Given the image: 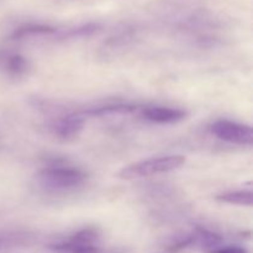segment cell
Masks as SVG:
<instances>
[{"label": "cell", "mask_w": 253, "mask_h": 253, "mask_svg": "<svg viewBox=\"0 0 253 253\" xmlns=\"http://www.w3.org/2000/svg\"><path fill=\"white\" fill-rule=\"evenodd\" d=\"M185 163V157L180 155L162 156V157L150 158L140 161L124 167L118 173L121 179H137V178L150 177V175L162 174L178 169Z\"/></svg>", "instance_id": "obj_1"}, {"label": "cell", "mask_w": 253, "mask_h": 253, "mask_svg": "<svg viewBox=\"0 0 253 253\" xmlns=\"http://www.w3.org/2000/svg\"><path fill=\"white\" fill-rule=\"evenodd\" d=\"M39 180L42 185L52 189H72L85 180V174L78 168L52 166L39 173Z\"/></svg>", "instance_id": "obj_2"}, {"label": "cell", "mask_w": 253, "mask_h": 253, "mask_svg": "<svg viewBox=\"0 0 253 253\" xmlns=\"http://www.w3.org/2000/svg\"><path fill=\"white\" fill-rule=\"evenodd\" d=\"M212 135L229 143L240 146H251L253 143V131L250 125L231 120H217L210 126Z\"/></svg>", "instance_id": "obj_3"}, {"label": "cell", "mask_w": 253, "mask_h": 253, "mask_svg": "<svg viewBox=\"0 0 253 253\" xmlns=\"http://www.w3.org/2000/svg\"><path fill=\"white\" fill-rule=\"evenodd\" d=\"M146 120L156 124H173L183 120L187 113L182 109L168 108V106H151L142 111Z\"/></svg>", "instance_id": "obj_4"}, {"label": "cell", "mask_w": 253, "mask_h": 253, "mask_svg": "<svg viewBox=\"0 0 253 253\" xmlns=\"http://www.w3.org/2000/svg\"><path fill=\"white\" fill-rule=\"evenodd\" d=\"M84 126V120L78 115L67 116L62 119L56 126L57 135L63 140H71L79 135Z\"/></svg>", "instance_id": "obj_5"}, {"label": "cell", "mask_w": 253, "mask_h": 253, "mask_svg": "<svg viewBox=\"0 0 253 253\" xmlns=\"http://www.w3.org/2000/svg\"><path fill=\"white\" fill-rule=\"evenodd\" d=\"M57 30L53 26L43 24H27L24 26H20L12 32L11 37L14 40H22L26 37L34 36H43V35H53Z\"/></svg>", "instance_id": "obj_6"}, {"label": "cell", "mask_w": 253, "mask_h": 253, "mask_svg": "<svg viewBox=\"0 0 253 253\" xmlns=\"http://www.w3.org/2000/svg\"><path fill=\"white\" fill-rule=\"evenodd\" d=\"M216 200L231 205L252 207L253 193L251 190H234V192H226L217 195Z\"/></svg>", "instance_id": "obj_7"}, {"label": "cell", "mask_w": 253, "mask_h": 253, "mask_svg": "<svg viewBox=\"0 0 253 253\" xmlns=\"http://www.w3.org/2000/svg\"><path fill=\"white\" fill-rule=\"evenodd\" d=\"M100 26L96 24H86L82 25V26L74 27V29H71L69 31H67L64 34L66 37H71V39H74V37H84V36H90V35L95 34L96 31H99Z\"/></svg>", "instance_id": "obj_8"}, {"label": "cell", "mask_w": 253, "mask_h": 253, "mask_svg": "<svg viewBox=\"0 0 253 253\" xmlns=\"http://www.w3.org/2000/svg\"><path fill=\"white\" fill-rule=\"evenodd\" d=\"M135 110V108L131 105H111V106H103V108L94 109V110L86 111V114L90 115H108V114H115V113H131Z\"/></svg>", "instance_id": "obj_9"}, {"label": "cell", "mask_w": 253, "mask_h": 253, "mask_svg": "<svg viewBox=\"0 0 253 253\" xmlns=\"http://www.w3.org/2000/svg\"><path fill=\"white\" fill-rule=\"evenodd\" d=\"M9 68L14 73H22L25 71V68H26V62H25V59L22 57L15 56L10 59Z\"/></svg>", "instance_id": "obj_10"}, {"label": "cell", "mask_w": 253, "mask_h": 253, "mask_svg": "<svg viewBox=\"0 0 253 253\" xmlns=\"http://www.w3.org/2000/svg\"><path fill=\"white\" fill-rule=\"evenodd\" d=\"M211 253H246V251L240 249V247H225V249L215 250V251Z\"/></svg>", "instance_id": "obj_11"}]
</instances>
